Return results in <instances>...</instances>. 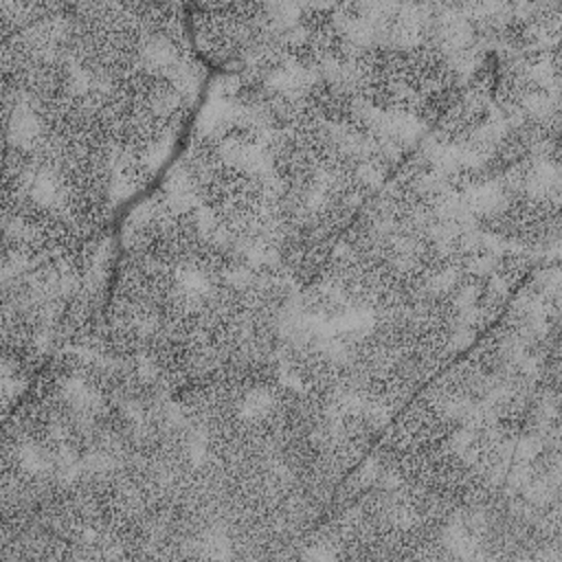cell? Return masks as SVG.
I'll use <instances>...</instances> for the list:
<instances>
[{
	"label": "cell",
	"mask_w": 562,
	"mask_h": 562,
	"mask_svg": "<svg viewBox=\"0 0 562 562\" xmlns=\"http://www.w3.org/2000/svg\"><path fill=\"white\" fill-rule=\"evenodd\" d=\"M305 110L329 127H345L360 110L353 81L347 75H323L314 79L301 94Z\"/></svg>",
	"instance_id": "7a4b0ae2"
},
{
	"label": "cell",
	"mask_w": 562,
	"mask_h": 562,
	"mask_svg": "<svg viewBox=\"0 0 562 562\" xmlns=\"http://www.w3.org/2000/svg\"><path fill=\"white\" fill-rule=\"evenodd\" d=\"M485 231L527 246L549 244L558 233V204L553 200L514 195L483 220Z\"/></svg>",
	"instance_id": "6da1fadb"
},
{
	"label": "cell",
	"mask_w": 562,
	"mask_h": 562,
	"mask_svg": "<svg viewBox=\"0 0 562 562\" xmlns=\"http://www.w3.org/2000/svg\"><path fill=\"white\" fill-rule=\"evenodd\" d=\"M261 138V132L252 123H233L226 127L222 140L233 145V147H252Z\"/></svg>",
	"instance_id": "3957f363"
}]
</instances>
